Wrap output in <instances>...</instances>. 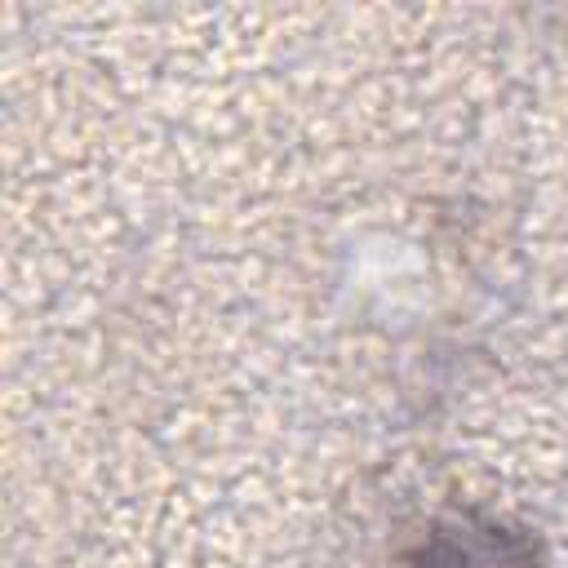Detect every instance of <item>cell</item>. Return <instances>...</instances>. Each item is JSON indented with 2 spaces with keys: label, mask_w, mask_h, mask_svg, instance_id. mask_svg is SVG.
<instances>
[{
  "label": "cell",
  "mask_w": 568,
  "mask_h": 568,
  "mask_svg": "<svg viewBox=\"0 0 568 568\" xmlns=\"http://www.w3.org/2000/svg\"><path fill=\"white\" fill-rule=\"evenodd\" d=\"M417 568H546V564L524 532H510L506 524L479 515H448L426 532L417 550Z\"/></svg>",
  "instance_id": "6da1fadb"
}]
</instances>
